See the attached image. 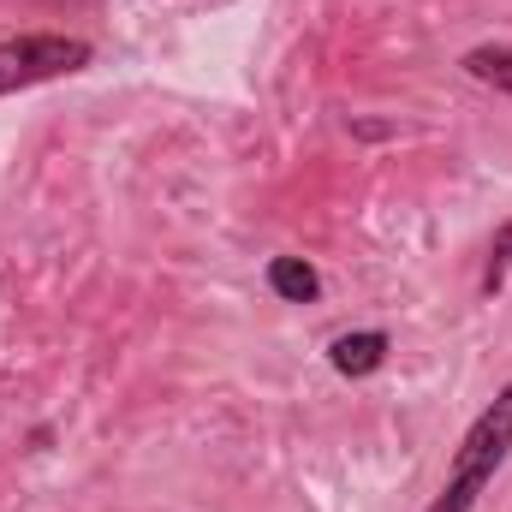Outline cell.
Returning <instances> with one entry per match:
<instances>
[{
	"mask_svg": "<svg viewBox=\"0 0 512 512\" xmlns=\"http://www.w3.org/2000/svg\"><path fill=\"white\" fill-rule=\"evenodd\" d=\"M459 66H465V78H477V84L501 90V96L512 102V42H483V48H471Z\"/></svg>",
	"mask_w": 512,
	"mask_h": 512,
	"instance_id": "cell-5",
	"label": "cell"
},
{
	"mask_svg": "<svg viewBox=\"0 0 512 512\" xmlns=\"http://www.w3.org/2000/svg\"><path fill=\"white\" fill-rule=\"evenodd\" d=\"M507 459H512V382L471 417L465 441L453 447V465H447L441 495L423 512H477V501L489 495V483L501 477Z\"/></svg>",
	"mask_w": 512,
	"mask_h": 512,
	"instance_id": "cell-1",
	"label": "cell"
},
{
	"mask_svg": "<svg viewBox=\"0 0 512 512\" xmlns=\"http://www.w3.org/2000/svg\"><path fill=\"white\" fill-rule=\"evenodd\" d=\"M90 60H96V48H90L84 36H60V30L6 36V42H0V96H18V90L72 78V72H84Z\"/></svg>",
	"mask_w": 512,
	"mask_h": 512,
	"instance_id": "cell-2",
	"label": "cell"
},
{
	"mask_svg": "<svg viewBox=\"0 0 512 512\" xmlns=\"http://www.w3.org/2000/svg\"><path fill=\"white\" fill-rule=\"evenodd\" d=\"M387 352H393L387 328H358V334H334V340H328V364H334L346 382L376 376V370L387 364Z\"/></svg>",
	"mask_w": 512,
	"mask_h": 512,
	"instance_id": "cell-3",
	"label": "cell"
},
{
	"mask_svg": "<svg viewBox=\"0 0 512 512\" xmlns=\"http://www.w3.org/2000/svg\"><path fill=\"white\" fill-rule=\"evenodd\" d=\"M507 274H512V215L495 227V239H489V268H483V292L495 298L501 286H507Z\"/></svg>",
	"mask_w": 512,
	"mask_h": 512,
	"instance_id": "cell-6",
	"label": "cell"
},
{
	"mask_svg": "<svg viewBox=\"0 0 512 512\" xmlns=\"http://www.w3.org/2000/svg\"><path fill=\"white\" fill-rule=\"evenodd\" d=\"M268 292L280 304H316L322 298V274L304 256H268Z\"/></svg>",
	"mask_w": 512,
	"mask_h": 512,
	"instance_id": "cell-4",
	"label": "cell"
}]
</instances>
